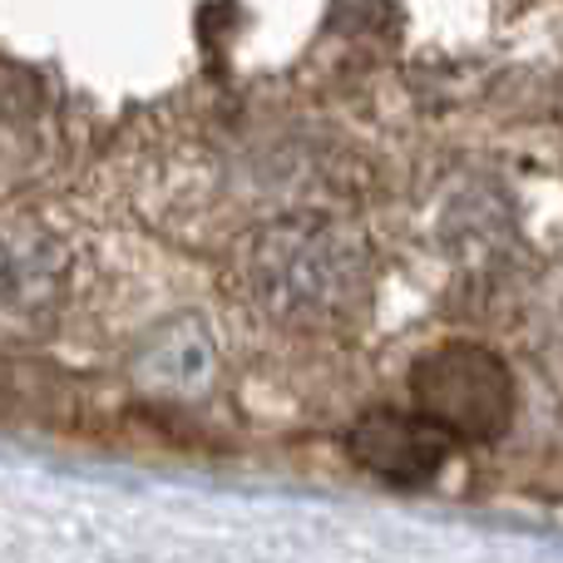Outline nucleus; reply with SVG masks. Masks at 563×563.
Masks as SVG:
<instances>
[{"label": "nucleus", "mask_w": 563, "mask_h": 563, "mask_svg": "<svg viewBox=\"0 0 563 563\" xmlns=\"http://www.w3.org/2000/svg\"><path fill=\"white\" fill-rule=\"evenodd\" d=\"M247 301L282 327H346L371 301V253L327 218L267 223L238 257Z\"/></svg>", "instance_id": "1"}, {"label": "nucleus", "mask_w": 563, "mask_h": 563, "mask_svg": "<svg viewBox=\"0 0 563 563\" xmlns=\"http://www.w3.org/2000/svg\"><path fill=\"white\" fill-rule=\"evenodd\" d=\"M410 400L450 440H499L519 410L515 371L479 341H445L410 371Z\"/></svg>", "instance_id": "2"}, {"label": "nucleus", "mask_w": 563, "mask_h": 563, "mask_svg": "<svg viewBox=\"0 0 563 563\" xmlns=\"http://www.w3.org/2000/svg\"><path fill=\"white\" fill-rule=\"evenodd\" d=\"M69 257L40 223H0V336L20 341L55 321Z\"/></svg>", "instance_id": "3"}, {"label": "nucleus", "mask_w": 563, "mask_h": 563, "mask_svg": "<svg viewBox=\"0 0 563 563\" xmlns=\"http://www.w3.org/2000/svg\"><path fill=\"white\" fill-rule=\"evenodd\" d=\"M455 440L426 420L416 406L396 410V406H376L366 416H356V426L346 430V455L361 470H371L376 479L396 489H420L445 470Z\"/></svg>", "instance_id": "4"}]
</instances>
